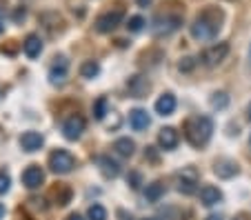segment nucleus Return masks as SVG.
<instances>
[{"mask_svg":"<svg viewBox=\"0 0 251 220\" xmlns=\"http://www.w3.org/2000/svg\"><path fill=\"white\" fill-rule=\"evenodd\" d=\"M220 20H223V14L218 9H207L202 16L194 20L191 24V36L196 40H211L213 36L218 34L220 29Z\"/></svg>","mask_w":251,"mask_h":220,"instance_id":"f257e3e1","label":"nucleus"},{"mask_svg":"<svg viewBox=\"0 0 251 220\" xmlns=\"http://www.w3.org/2000/svg\"><path fill=\"white\" fill-rule=\"evenodd\" d=\"M213 134V120L209 116H196V118L187 120L185 124V136L194 147H202L209 143Z\"/></svg>","mask_w":251,"mask_h":220,"instance_id":"f03ea898","label":"nucleus"},{"mask_svg":"<svg viewBox=\"0 0 251 220\" xmlns=\"http://www.w3.org/2000/svg\"><path fill=\"white\" fill-rule=\"evenodd\" d=\"M49 167H51L53 173H69L71 169L76 167V158L69 151H65V149H56L49 156Z\"/></svg>","mask_w":251,"mask_h":220,"instance_id":"7ed1b4c3","label":"nucleus"},{"mask_svg":"<svg viewBox=\"0 0 251 220\" xmlns=\"http://www.w3.org/2000/svg\"><path fill=\"white\" fill-rule=\"evenodd\" d=\"M123 18H125L123 9L104 11V14H100L98 18H96V29H98L100 34H109V31H114V29L123 23Z\"/></svg>","mask_w":251,"mask_h":220,"instance_id":"20e7f679","label":"nucleus"},{"mask_svg":"<svg viewBox=\"0 0 251 220\" xmlns=\"http://www.w3.org/2000/svg\"><path fill=\"white\" fill-rule=\"evenodd\" d=\"M227 53H229V45L218 43V45H213V47H209L207 51L202 53V62L207 65V67H218L220 62L227 58Z\"/></svg>","mask_w":251,"mask_h":220,"instance_id":"39448f33","label":"nucleus"},{"mask_svg":"<svg viewBox=\"0 0 251 220\" xmlns=\"http://www.w3.org/2000/svg\"><path fill=\"white\" fill-rule=\"evenodd\" d=\"M85 131V118L82 116H69V118L62 122V134L67 140H78Z\"/></svg>","mask_w":251,"mask_h":220,"instance_id":"423d86ee","label":"nucleus"},{"mask_svg":"<svg viewBox=\"0 0 251 220\" xmlns=\"http://www.w3.org/2000/svg\"><path fill=\"white\" fill-rule=\"evenodd\" d=\"M43 182H45V171L38 165H31V167H27L23 171V185L27 189H38Z\"/></svg>","mask_w":251,"mask_h":220,"instance_id":"0eeeda50","label":"nucleus"},{"mask_svg":"<svg viewBox=\"0 0 251 220\" xmlns=\"http://www.w3.org/2000/svg\"><path fill=\"white\" fill-rule=\"evenodd\" d=\"M43 145H45V138H43V134H38V131H25V134L20 136V147H23L27 153L38 151Z\"/></svg>","mask_w":251,"mask_h":220,"instance_id":"6e6552de","label":"nucleus"},{"mask_svg":"<svg viewBox=\"0 0 251 220\" xmlns=\"http://www.w3.org/2000/svg\"><path fill=\"white\" fill-rule=\"evenodd\" d=\"M129 124H131L136 131H142V129H147L149 124H151V118H149V114L145 109L136 107V109L129 111Z\"/></svg>","mask_w":251,"mask_h":220,"instance_id":"1a4fd4ad","label":"nucleus"},{"mask_svg":"<svg viewBox=\"0 0 251 220\" xmlns=\"http://www.w3.org/2000/svg\"><path fill=\"white\" fill-rule=\"evenodd\" d=\"M220 200H223V192H220L218 187H213V185H204L202 189H200V202H202L204 207H213V205H218Z\"/></svg>","mask_w":251,"mask_h":220,"instance_id":"9d476101","label":"nucleus"},{"mask_svg":"<svg viewBox=\"0 0 251 220\" xmlns=\"http://www.w3.org/2000/svg\"><path fill=\"white\" fill-rule=\"evenodd\" d=\"M178 143H180V136H178V131H176L174 127L160 129V134H158V145H160L162 149H176Z\"/></svg>","mask_w":251,"mask_h":220,"instance_id":"9b49d317","label":"nucleus"},{"mask_svg":"<svg viewBox=\"0 0 251 220\" xmlns=\"http://www.w3.org/2000/svg\"><path fill=\"white\" fill-rule=\"evenodd\" d=\"M127 89L131 96L142 98V96H147V91H149V80L142 76H131L127 80Z\"/></svg>","mask_w":251,"mask_h":220,"instance_id":"f8f14e48","label":"nucleus"},{"mask_svg":"<svg viewBox=\"0 0 251 220\" xmlns=\"http://www.w3.org/2000/svg\"><path fill=\"white\" fill-rule=\"evenodd\" d=\"M58 62H53L49 69V82L51 85H62L67 80V60L65 58H56Z\"/></svg>","mask_w":251,"mask_h":220,"instance_id":"ddd939ff","label":"nucleus"},{"mask_svg":"<svg viewBox=\"0 0 251 220\" xmlns=\"http://www.w3.org/2000/svg\"><path fill=\"white\" fill-rule=\"evenodd\" d=\"M23 51L27 58H38L40 51H43V40H40V36H36V34L27 36L23 43Z\"/></svg>","mask_w":251,"mask_h":220,"instance_id":"4468645a","label":"nucleus"},{"mask_svg":"<svg viewBox=\"0 0 251 220\" xmlns=\"http://www.w3.org/2000/svg\"><path fill=\"white\" fill-rule=\"evenodd\" d=\"M176 111V96L174 94H162L156 100V114L158 116H171Z\"/></svg>","mask_w":251,"mask_h":220,"instance_id":"2eb2a0df","label":"nucleus"},{"mask_svg":"<svg viewBox=\"0 0 251 220\" xmlns=\"http://www.w3.org/2000/svg\"><path fill=\"white\" fill-rule=\"evenodd\" d=\"M178 192L185 194V196H191V194L198 192V180H196V176H178Z\"/></svg>","mask_w":251,"mask_h":220,"instance_id":"dca6fc26","label":"nucleus"},{"mask_svg":"<svg viewBox=\"0 0 251 220\" xmlns=\"http://www.w3.org/2000/svg\"><path fill=\"white\" fill-rule=\"evenodd\" d=\"M100 165V171H102L104 178H116L120 173V165L116 163L114 158H109V156H102V158L98 160Z\"/></svg>","mask_w":251,"mask_h":220,"instance_id":"f3484780","label":"nucleus"},{"mask_svg":"<svg viewBox=\"0 0 251 220\" xmlns=\"http://www.w3.org/2000/svg\"><path fill=\"white\" fill-rule=\"evenodd\" d=\"M213 171H216V176H220V178H231L238 173V165L233 163V160H218L216 167H213Z\"/></svg>","mask_w":251,"mask_h":220,"instance_id":"a211bd4d","label":"nucleus"},{"mask_svg":"<svg viewBox=\"0 0 251 220\" xmlns=\"http://www.w3.org/2000/svg\"><path fill=\"white\" fill-rule=\"evenodd\" d=\"M114 149L120 153V156L129 158V156H133V151H136V143H133L131 138H118L114 143Z\"/></svg>","mask_w":251,"mask_h":220,"instance_id":"6ab92c4d","label":"nucleus"},{"mask_svg":"<svg viewBox=\"0 0 251 220\" xmlns=\"http://www.w3.org/2000/svg\"><path fill=\"white\" fill-rule=\"evenodd\" d=\"M162 196H165V185H162V182H151V185H147V189H145V198H147L149 202H158Z\"/></svg>","mask_w":251,"mask_h":220,"instance_id":"aec40b11","label":"nucleus"},{"mask_svg":"<svg viewBox=\"0 0 251 220\" xmlns=\"http://www.w3.org/2000/svg\"><path fill=\"white\" fill-rule=\"evenodd\" d=\"M100 73V65L96 60H87L82 62V67H80V76L87 78V80H91V78H96Z\"/></svg>","mask_w":251,"mask_h":220,"instance_id":"412c9836","label":"nucleus"},{"mask_svg":"<svg viewBox=\"0 0 251 220\" xmlns=\"http://www.w3.org/2000/svg\"><path fill=\"white\" fill-rule=\"evenodd\" d=\"M107 114H109V100H107V98H98V100L94 102V118L104 120Z\"/></svg>","mask_w":251,"mask_h":220,"instance_id":"4be33fe9","label":"nucleus"},{"mask_svg":"<svg viewBox=\"0 0 251 220\" xmlns=\"http://www.w3.org/2000/svg\"><path fill=\"white\" fill-rule=\"evenodd\" d=\"M209 105H211L213 109H225V107L229 105V96L225 91H218V94H213V96L209 98Z\"/></svg>","mask_w":251,"mask_h":220,"instance_id":"5701e85b","label":"nucleus"},{"mask_svg":"<svg viewBox=\"0 0 251 220\" xmlns=\"http://www.w3.org/2000/svg\"><path fill=\"white\" fill-rule=\"evenodd\" d=\"M87 216H89V220H107V211L102 205H91Z\"/></svg>","mask_w":251,"mask_h":220,"instance_id":"b1692460","label":"nucleus"},{"mask_svg":"<svg viewBox=\"0 0 251 220\" xmlns=\"http://www.w3.org/2000/svg\"><path fill=\"white\" fill-rule=\"evenodd\" d=\"M142 27H145V18H142V16H131V18H129V23H127L129 31L138 34V31H142Z\"/></svg>","mask_w":251,"mask_h":220,"instance_id":"393cba45","label":"nucleus"},{"mask_svg":"<svg viewBox=\"0 0 251 220\" xmlns=\"http://www.w3.org/2000/svg\"><path fill=\"white\" fill-rule=\"evenodd\" d=\"M11 187V178L7 171H0V194H7Z\"/></svg>","mask_w":251,"mask_h":220,"instance_id":"a878e982","label":"nucleus"},{"mask_svg":"<svg viewBox=\"0 0 251 220\" xmlns=\"http://www.w3.org/2000/svg\"><path fill=\"white\" fill-rule=\"evenodd\" d=\"M178 67H180V72H191V69L196 67V60L191 56H187V58H182V60H180V65H178Z\"/></svg>","mask_w":251,"mask_h":220,"instance_id":"bb28decb","label":"nucleus"},{"mask_svg":"<svg viewBox=\"0 0 251 220\" xmlns=\"http://www.w3.org/2000/svg\"><path fill=\"white\" fill-rule=\"evenodd\" d=\"M129 185H131V189H138V187H140V176L131 173V176H129Z\"/></svg>","mask_w":251,"mask_h":220,"instance_id":"cd10ccee","label":"nucleus"},{"mask_svg":"<svg viewBox=\"0 0 251 220\" xmlns=\"http://www.w3.org/2000/svg\"><path fill=\"white\" fill-rule=\"evenodd\" d=\"M138 2V7H149L151 5V0H136Z\"/></svg>","mask_w":251,"mask_h":220,"instance_id":"c85d7f7f","label":"nucleus"},{"mask_svg":"<svg viewBox=\"0 0 251 220\" xmlns=\"http://www.w3.org/2000/svg\"><path fill=\"white\" fill-rule=\"evenodd\" d=\"M69 220H85V218H82V216H78V214H71Z\"/></svg>","mask_w":251,"mask_h":220,"instance_id":"c756f323","label":"nucleus"},{"mask_svg":"<svg viewBox=\"0 0 251 220\" xmlns=\"http://www.w3.org/2000/svg\"><path fill=\"white\" fill-rule=\"evenodd\" d=\"M5 218V205H2V202H0V220Z\"/></svg>","mask_w":251,"mask_h":220,"instance_id":"7c9ffc66","label":"nucleus"},{"mask_svg":"<svg viewBox=\"0 0 251 220\" xmlns=\"http://www.w3.org/2000/svg\"><path fill=\"white\" fill-rule=\"evenodd\" d=\"M207 220H223V216H216V214H213V216H209Z\"/></svg>","mask_w":251,"mask_h":220,"instance_id":"2f4dec72","label":"nucleus"},{"mask_svg":"<svg viewBox=\"0 0 251 220\" xmlns=\"http://www.w3.org/2000/svg\"><path fill=\"white\" fill-rule=\"evenodd\" d=\"M247 114H249V120H251V105L247 107Z\"/></svg>","mask_w":251,"mask_h":220,"instance_id":"473e14b6","label":"nucleus"},{"mask_svg":"<svg viewBox=\"0 0 251 220\" xmlns=\"http://www.w3.org/2000/svg\"><path fill=\"white\" fill-rule=\"evenodd\" d=\"M2 16H5V9H2V7H0V18H2Z\"/></svg>","mask_w":251,"mask_h":220,"instance_id":"72a5a7b5","label":"nucleus"},{"mask_svg":"<svg viewBox=\"0 0 251 220\" xmlns=\"http://www.w3.org/2000/svg\"><path fill=\"white\" fill-rule=\"evenodd\" d=\"M2 29H5V27H2V24H0V34H2Z\"/></svg>","mask_w":251,"mask_h":220,"instance_id":"f704fd0d","label":"nucleus"},{"mask_svg":"<svg viewBox=\"0 0 251 220\" xmlns=\"http://www.w3.org/2000/svg\"><path fill=\"white\" fill-rule=\"evenodd\" d=\"M249 60H251V47H249Z\"/></svg>","mask_w":251,"mask_h":220,"instance_id":"c9c22d12","label":"nucleus"},{"mask_svg":"<svg viewBox=\"0 0 251 220\" xmlns=\"http://www.w3.org/2000/svg\"><path fill=\"white\" fill-rule=\"evenodd\" d=\"M0 96H2V87H0Z\"/></svg>","mask_w":251,"mask_h":220,"instance_id":"e433bc0d","label":"nucleus"},{"mask_svg":"<svg viewBox=\"0 0 251 220\" xmlns=\"http://www.w3.org/2000/svg\"><path fill=\"white\" fill-rule=\"evenodd\" d=\"M145 220H153V218H145Z\"/></svg>","mask_w":251,"mask_h":220,"instance_id":"4c0bfd02","label":"nucleus"}]
</instances>
